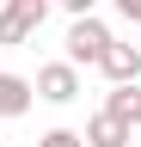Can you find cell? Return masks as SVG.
I'll return each instance as SVG.
<instances>
[{
	"instance_id": "cell-1",
	"label": "cell",
	"mask_w": 141,
	"mask_h": 147,
	"mask_svg": "<svg viewBox=\"0 0 141 147\" xmlns=\"http://www.w3.org/2000/svg\"><path fill=\"white\" fill-rule=\"evenodd\" d=\"M104 43H111V25H104L98 12H74V18H67V37H61V55L74 67H92Z\"/></svg>"
},
{
	"instance_id": "cell-2",
	"label": "cell",
	"mask_w": 141,
	"mask_h": 147,
	"mask_svg": "<svg viewBox=\"0 0 141 147\" xmlns=\"http://www.w3.org/2000/svg\"><path fill=\"white\" fill-rule=\"evenodd\" d=\"M43 18H49V0H0V43L25 49L43 31Z\"/></svg>"
},
{
	"instance_id": "cell-3",
	"label": "cell",
	"mask_w": 141,
	"mask_h": 147,
	"mask_svg": "<svg viewBox=\"0 0 141 147\" xmlns=\"http://www.w3.org/2000/svg\"><path fill=\"white\" fill-rule=\"evenodd\" d=\"M31 92H37L43 104H74V98H80L86 86H80V67H74V61L61 55V61H43V67H37V80H31Z\"/></svg>"
},
{
	"instance_id": "cell-4",
	"label": "cell",
	"mask_w": 141,
	"mask_h": 147,
	"mask_svg": "<svg viewBox=\"0 0 141 147\" xmlns=\"http://www.w3.org/2000/svg\"><path fill=\"white\" fill-rule=\"evenodd\" d=\"M80 135H86V147H129V141H135V123L98 104L92 117H86V129H80Z\"/></svg>"
},
{
	"instance_id": "cell-5",
	"label": "cell",
	"mask_w": 141,
	"mask_h": 147,
	"mask_svg": "<svg viewBox=\"0 0 141 147\" xmlns=\"http://www.w3.org/2000/svg\"><path fill=\"white\" fill-rule=\"evenodd\" d=\"M92 67L104 74V80H141V43H117V37H111Z\"/></svg>"
},
{
	"instance_id": "cell-6",
	"label": "cell",
	"mask_w": 141,
	"mask_h": 147,
	"mask_svg": "<svg viewBox=\"0 0 141 147\" xmlns=\"http://www.w3.org/2000/svg\"><path fill=\"white\" fill-rule=\"evenodd\" d=\"M31 104H37V92H31V80H25V74H12V67H0V123L25 117Z\"/></svg>"
},
{
	"instance_id": "cell-7",
	"label": "cell",
	"mask_w": 141,
	"mask_h": 147,
	"mask_svg": "<svg viewBox=\"0 0 141 147\" xmlns=\"http://www.w3.org/2000/svg\"><path fill=\"white\" fill-rule=\"evenodd\" d=\"M37 147H86L80 129H49V135H37Z\"/></svg>"
},
{
	"instance_id": "cell-8",
	"label": "cell",
	"mask_w": 141,
	"mask_h": 147,
	"mask_svg": "<svg viewBox=\"0 0 141 147\" xmlns=\"http://www.w3.org/2000/svg\"><path fill=\"white\" fill-rule=\"evenodd\" d=\"M49 6H61L67 18H74V12H98V0H49Z\"/></svg>"
},
{
	"instance_id": "cell-9",
	"label": "cell",
	"mask_w": 141,
	"mask_h": 147,
	"mask_svg": "<svg viewBox=\"0 0 141 147\" xmlns=\"http://www.w3.org/2000/svg\"><path fill=\"white\" fill-rule=\"evenodd\" d=\"M117 6V18H129V25H141V0H111Z\"/></svg>"
},
{
	"instance_id": "cell-10",
	"label": "cell",
	"mask_w": 141,
	"mask_h": 147,
	"mask_svg": "<svg viewBox=\"0 0 141 147\" xmlns=\"http://www.w3.org/2000/svg\"><path fill=\"white\" fill-rule=\"evenodd\" d=\"M129 123H135V129H141V92H135V110H129Z\"/></svg>"
}]
</instances>
